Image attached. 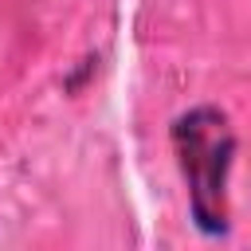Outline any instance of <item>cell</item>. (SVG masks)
<instances>
[{"mask_svg": "<svg viewBox=\"0 0 251 251\" xmlns=\"http://www.w3.org/2000/svg\"><path fill=\"white\" fill-rule=\"evenodd\" d=\"M180 176L188 184V212L204 235H227V176L235 161V129L224 110L192 106L169 129Z\"/></svg>", "mask_w": 251, "mask_h": 251, "instance_id": "6da1fadb", "label": "cell"}]
</instances>
